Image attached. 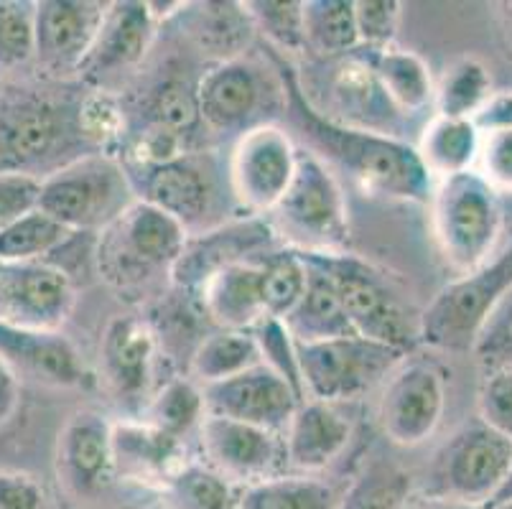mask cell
Segmentation results:
<instances>
[{
    "label": "cell",
    "instance_id": "6da1fadb",
    "mask_svg": "<svg viewBox=\"0 0 512 509\" xmlns=\"http://www.w3.org/2000/svg\"><path fill=\"white\" fill-rule=\"evenodd\" d=\"M263 51L276 64L283 79V90H286L283 118L301 135L304 140L301 148L327 163L334 174L347 176L362 194L383 199V202L426 204L428 207L436 181L423 168L411 140L344 128L327 120L306 100L299 82V69L293 67L291 59L265 44Z\"/></svg>",
    "mask_w": 512,
    "mask_h": 509
},
{
    "label": "cell",
    "instance_id": "7a4b0ae2",
    "mask_svg": "<svg viewBox=\"0 0 512 509\" xmlns=\"http://www.w3.org/2000/svg\"><path fill=\"white\" fill-rule=\"evenodd\" d=\"M82 82L0 84V176L44 181L97 153L82 128Z\"/></svg>",
    "mask_w": 512,
    "mask_h": 509
},
{
    "label": "cell",
    "instance_id": "3957f363",
    "mask_svg": "<svg viewBox=\"0 0 512 509\" xmlns=\"http://www.w3.org/2000/svg\"><path fill=\"white\" fill-rule=\"evenodd\" d=\"M184 242L186 230L174 217L136 199L97 232L92 260L102 283L118 298L153 303L171 288V270Z\"/></svg>",
    "mask_w": 512,
    "mask_h": 509
},
{
    "label": "cell",
    "instance_id": "277c9868",
    "mask_svg": "<svg viewBox=\"0 0 512 509\" xmlns=\"http://www.w3.org/2000/svg\"><path fill=\"white\" fill-rule=\"evenodd\" d=\"M197 102L207 138L235 143L260 125H278L286 112V90L276 64L263 51V59L245 54L207 64L199 74Z\"/></svg>",
    "mask_w": 512,
    "mask_h": 509
},
{
    "label": "cell",
    "instance_id": "5b68a950",
    "mask_svg": "<svg viewBox=\"0 0 512 509\" xmlns=\"http://www.w3.org/2000/svg\"><path fill=\"white\" fill-rule=\"evenodd\" d=\"M334 283L357 336L411 354L418 344L421 314L398 291L395 280L355 252H301Z\"/></svg>",
    "mask_w": 512,
    "mask_h": 509
},
{
    "label": "cell",
    "instance_id": "8992f818",
    "mask_svg": "<svg viewBox=\"0 0 512 509\" xmlns=\"http://www.w3.org/2000/svg\"><path fill=\"white\" fill-rule=\"evenodd\" d=\"M125 171L138 202L151 204L174 217L186 235H197L227 219L240 217L230 214L237 209L227 181V163L222 166L212 148L189 151L158 166Z\"/></svg>",
    "mask_w": 512,
    "mask_h": 509
},
{
    "label": "cell",
    "instance_id": "52a82bcc",
    "mask_svg": "<svg viewBox=\"0 0 512 509\" xmlns=\"http://www.w3.org/2000/svg\"><path fill=\"white\" fill-rule=\"evenodd\" d=\"M431 235L451 270L467 275L482 268L497 252L505 209L497 194L477 171L436 181L428 199Z\"/></svg>",
    "mask_w": 512,
    "mask_h": 509
},
{
    "label": "cell",
    "instance_id": "ba28073f",
    "mask_svg": "<svg viewBox=\"0 0 512 509\" xmlns=\"http://www.w3.org/2000/svg\"><path fill=\"white\" fill-rule=\"evenodd\" d=\"M265 219L288 250L342 252L349 247V207L339 176L301 146L296 174Z\"/></svg>",
    "mask_w": 512,
    "mask_h": 509
},
{
    "label": "cell",
    "instance_id": "9c48e42d",
    "mask_svg": "<svg viewBox=\"0 0 512 509\" xmlns=\"http://www.w3.org/2000/svg\"><path fill=\"white\" fill-rule=\"evenodd\" d=\"M136 202L118 156L90 153L41 181L39 207L74 235H97Z\"/></svg>",
    "mask_w": 512,
    "mask_h": 509
},
{
    "label": "cell",
    "instance_id": "30bf717a",
    "mask_svg": "<svg viewBox=\"0 0 512 509\" xmlns=\"http://www.w3.org/2000/svg\"><path fill=\"white\" fill-rule=\"evenodd\" d=\"M510 476L512 441L474 418L441 443L418 492L490 507L507 487Z\"/></svg>",
    "mask_w": 512,
    "mask_h": 509
},
{
    "label": "cell",
    "instance_id": "8fae6325",
    "mask_svg": "<svg viewBox=\"0 0 512 509\" xmlns=\"http://www.w3.org/2000/svg\"><path fill=\"white\" fill-rule=\"evenodd\" d=\"M309 77L311 82H301L299 77L301 90L304 95L319 92V97H306L319 115L344 128L408 140L406 128L411 118L393 105L383 84L355 51L337 59H316L314 67H309Z\"/></svg>",
    "mask_w": 512,
    "mask_h": 509
},
{
    "label": "cell",
    "instance_id": "7c38bea8",
    "mask_svg": "<svg viewBox=\"0 0 512 509\" xmlns=\"http://www.w3.org/2000/svg\"><path fill=\"white\" fill-rule=\"evenodd\" d=\"M512 288V242L492 260L441 288L421 311L418 344L436 352H472L474 336L497 301Z\"/></svg>",
    "mask_w": 512,
    "mask_h": 509
},
{
    "label": "cell",
    "instance_id": "4fadbf2b",
    "mask_svg": "<svg viewBox=\"0 0 512 509\" xmlns=\"http://www.w3.org/2000/svg\"><path fill=\"white\" fill-rule=\"evenodd\" d=\"M304 400L355 405L388 380L406 352L365 336H342L329 342L296 344Z\"/></svg>",
    "mask_w": 512,
    "mask_h": 509
},
{
    "label": "cell",
    "instance_id": "5bb4252c",
    "mask_svg": "<svg viewBox=\"0 0 512 509\" xmlns=\"http://www.w3.org/2000/svg\"><path fill=\"white\" fill-rule=\"evenodd\" d=\"M100 377L102 387L125 418H141L148 400L158 390V370L164 352L156 331L143 314H120L107 321L100 336Z\"/></svg>",
    "mask_w": 512,
    "mask_h": 509
},
{
    "label": "cell",
    "instance_id": "9a60e30c",
    "mask_svg": "<svg viewBox=\"0 0 512 509\" xmlns=\"http://www.w3.org/2000/svg\"><path fill=\"white\" fill-rule=\"evenodd\" d=\"M299 146L281 125H260L232 143L227 181L240 217H268L296 174Z\"/></svg>",
    "mask_w": 512,
    "mask_h": 509
},
{
    "label": "cell",
    "instance_id": "2e32d148",
    "mask_svg": "<svg viewBox=\"0 0 512 509\" xmlns=\"http://www.w3.org/2000/svg\"><path fill=\"white\" fill-rule=\"evenodd\" d=\"M446 410V372L436 359L411 357L383 382L377 426L390 443L413 448L426 443L441 426Z\"/></svg>",
    "mask_w": 512,
    "mask_h": 509
},
{
    "label": "cell",
    "instance_id": "e0dca14e",
    "mask_svg": "<svg viewBox=\"0 0 512 509\" xmlns=\"http://www.w3.org/2000/svg\"><path fill=\"white\" fill-rule=\"evenodd\" d=\"M158 21L148 0H115L107 3L92 49L82 62L77 82L90 90L123 92L128 77H138L158 39Z\"/></svg>",
    "mask_w": 512,
    "mask_h": 509
},
{
    "label": "cell",
    "instance_id": "ac0fdd59",
    "mask_svg": "<svg viewBox=\"0 0 512 509\" xmlns=\"http://www.w3.org/2000/svg\"><path fill=\"white\" fill-rule=\"evenodd\" d=\"M54 471L69 502H100L115 484L113 420L95 408L74 410L57 436Z\"/></svg>",
    "mask_w": 512,
    "mask_h": 509
},
{
    "label": "cell",
    "instance_id": "d6986e66",
    "mask_svg": "<svg viewBox=\"0 0 512 509\" xmlns=\"http://www.w3.org/2000/svg\"><path fill=\"white\" fill-rule=\"evenodd\" d=\"M283 247L265 217H232L212 230L186 235L171 270V288L197 296L209 278L237 263H258Z\"/></svg>",
    "mask_w": 512,
    "mask_h": 509
},
{
    "label": "cell",
    "instance_id": "ffe728a7",
    "mask_svg": "<svg viewBox=\"0 0 512 509\" xmlns=\"http://www.w3.org/2000/svg\"><path fill=\"white\" fill-rule=\"evenodd\" d=\"M199 461L237 489L288 474L283 436L237 420L204 415L199 423Z\"/></svg>",
    "mask_w": 512,
    "mask_h": 509
},
{
    "label": "cell",
    "instance_id": "44dd1931",
    "mask_svg": "<svg viewBox=\"0 0 512 509\" xmlns=\"http://www.w3.org/2000/svg\"><path fill=\"white\" fill-rule=\"evenodd\" d=\"M199 74L189 62H176L169 59L161 72L153 74L143 87L123 100L125 115H128L130 130L153 128L176 135L194 151H202L207 146V133H204L202 118H199L197 84Z\"/></svg>",
    "mask_w": 512,
    "mask_h": 509
},
{
    "label": "cell",
    "instance_id": "7402d4cb",
    "mask_svg": "<svg viewBox=\"0 0 512 509\" xmlns=\"http://www.w3.org/2000/svg\"><path fill=\"white\" fill-rule=\"evenodd\" d=\"M77 303L74 280L51 263L0 265V321L26 331L57 334Z\"/></svg>",
    "mask_w": 512,
    "mask_h": 509
},
{
    "label": "cell",
    "instance_id": "603a6c76",
    "mask_svg": "<svg viewBox=\"0 0 512 509\" xmlns=\"http://www.w3.org/2000/svg\"><path fill=\"white\" fill-rule=\"evenodd\" d=\"M107 3L39 0L34 11V62L49 82L77 79L92 49Z\"/></svg>",
    "mask_w": 512,
    "mask_h": 509
},
{
    "label": "cell",
    "instance_id": "cb8c5ba5",
    "mask_svg": "<svg viewBox=\"0 0 512 509\" xmlns=\"http://www.w3.org/2000/svg\"><path fill=\"white\" fill-rule=\"evenodd\" d=\"M202 395L209 415L265 428L278 436H283L293 413L304 400L268 364H258L230 380L202 387Z\"/></svg>",
    "mask_w": 512,
    "mask_h": 509
},
{
    "label": "cell",
    "instance_id": "d4e9b609",
    "mask_svg": "<svg viewBox=\"0 0 512 509\" xmlns=\"http://www.w3.org/2000/svg\"><path fill=\"white\" fill-rule=\"evenodd\" d=\"M192 461L189 443L158 431L143 418L113 420L115 482L148 489L161 497Z\"/></svg>",
    "mask_w": 512,
    "mask_h": 509
},
{
    "label": "cell",
    "instance_id": "484cf974",
    "mask_svg": "<svg viewBox=\"0 0 512 509\" xmlns=\"http://www.w3.org/2000/svg\"><path fill=\"white\" fill-rule=\"evenodd\" d=\"M0 359L18 380L54 390H87L95 380L77 344L62 331H26L0 321Z\"/></svg>",
    "mask_w": 512,
    "mask_h": 509
},
{
    "label": "cell",
    "instance_id": "4316f807",
    "mask_svg": "<svg viewBox=\"0 0 512 509\" xmlns=\"http://www.w3.org/2000/svg\"><path fill=\"white\" fill-rule=\"evenodd\" d=\"M355 433L352 405L301 400L283 431L288 471L321 474L344 454Z\"/></svg>",
    "mask_w": 512,
    "mask_h": 509
},
{
    "label": "cell",
    "instance_id": "83f0119b",
    "mask_svg": "<svg viewBox=\"0 0 512 509\" xmlns=\"http://www.w3.org/2000/svg\"><path fill=\"white\" fill-rule=\"evenodd\" d=\"M166 26H176L194 54L209 64L245 56L255 39L245 3H184Z\"/></svg>",
    "mask_w": 512,
    "mask_h": 509
},
{
    "label": "cell",
    "instance_id": "f1b7e54d",
    "mask_svg": "<svg viewBox=\"0 0 512 509\" xmlns=\"http://www.w3.org/2000/svg\"><path fill=\"white\" fill-rule=\"evenodd\" d=\"M197 296L214 329L250 331L265 316L258 263H237L220 270Z\"/></svg>",
    "mask_w": 512,
    "mask_h": 509
},
{
    "label": "cell",
    "instance_id": "f546056e",
    "mask_svg": "<svg viewBox=\"0 0 512 509\" xmlns=\"http://www.w3.org/2000/svg\"><path fill=\"white\" fill-rule=\"evenodd\" d=\"M362 62L372 69L377 82L406 118H418L434 107V74L416 51L385 46V49H355Z\"/></svg>",
    "mask_w": 512,
    "mask_h": 509
},
{
    "label": "cell",
    "instance_id": "4dcf8cb0",
    "mask_svg": "<svg viewBox=\"0 0 512 509\" xmlns=\"http://www.w3.org/2000/svg\"><path fill=\"white\" fill-rule=\"evenodd\" d=\"M304 263L309 268L306 291L301 301L296 303V308L283 319L293 342L316 344L329 342V339H342V336H355V329H352L347 314H344V306L339 301V293L332 280L306 258Z\"/></svg>",
    "mask_w": 512,
    "mask_h": 509
},
{
    "label": "cell",
    "instance_id": "1f68e13d",
    "mask_svg": "<svg viewBox=\"0 0 512 509\" xmlns=\"http://www.w3.org/2000/svg\"><path fill=\"white\" fill-rule=\"evenodd\" d=\"M479 140H482V133L472 120L434 115L423 125L413 146H416V153L428 176L434 181H441L474 171Z\"/></svg>",
    "mask_w": 512,
    "mask_h": 509
},
{
    "label": "cell",
    "instance_id": "d6a6232c",
    "mask_svg": "<svg viewBox=\"0 0 512 509\" xmlns=\"http://www.w3.org/2000/svg\"><path fill=\"white\" fill-rule=\"evenodd\" d=\"M413 492V479L403 466L370 451L339 494V509H403Z\"/></svg>",
    "mask_w": 512,
    "mask_h": 509
},
{
    "label": "cell",
    "instance_id": "836d02e7",
    "mask_svg": "<svg viewBox=\"0 0 512 509\" xmlns=\"http://www.w3.org/2000/svg\"><path fill=\"white\" fill-rule=\"evenodd\" d=\"M258 364H263V357L250 331L212 329L194 349L186 364V377H192L199 387H207L253 370Z\"/></svg>",
    "mask_w": 512,
    "mask_h": 509
},
{
    "label": "cell",
    "instance_id": "e575fe53",
    "mask_svg": "<svg viewBox=\"0 0 512 509\" xmlns=\"http://www.w3.org/2000/svg\"><path fill=\"white\" fill-rule=\"evenodd\" d=\"M240 509H339V494L319 474L288 471L240 489Z\"/></svg>",
    "mask_w": 512,
    "mask_h": 509
},
{
    "label": "cell",
    "instance_id": "d590c367",
    "mask_svg": "<svg viewBox=\"0 0 512 509\" xmlns=\"http://www.w3.org/2000/svg\"><path fill=\"white\" fill-rule=\"evenodd\" d=\"M306 54L337 59L360 49L355 0H304Z\"/></svg>",
    "mask_w": 512,
    "mask_h": 509
},
{
    "label": "cell",
    "instance_id": "8d00e7d4",
    "mask_svg": "<svg viewBox=\"0 0 512 509\" xmlns=\"http://www.w3.org/2000/svg\"><path fill=\"white\" fill-rule=\"evenodd\" d=\"M492 74L477 56H459L444 69L434 87V115L474 120L492 97Z\"/></svg>",
    "mask_w": 512,
    "mask_h": 509
},
{
    "label": "cell",
    "instance_id": "74e56055",
    "mask_svg": "<svg viewBox=\"0 0 512 509\" xmlns=\"http://www.w3.org/2000/svg\"><path fill=\"white\" fill-rule=\"evenodd\" d=\"M204 415H207V408H204L202 387L192 377L184 375L161 382L141 418L156 426L158 431L186 441L192 433L199 431Z\"/></svg>",
    "mask_w": 512,
    "mask_h": 509
},
{
    "label": "cell",
    "instance_id": "f35d334b",
    "mask_svg": "<svg viewBox=\"0 0 512 509\" xmlns=\"http://www.w3.org/2000/svg\"><path fill=\"white\" fill-rule=\"evenodd\" d=\"M72 235L57 219L34 209L0 232V263H46Z\"/></svg>",
    "mask_w": 512,
    "mask_h": 509
},
{
    "label": "cell",
    "instance_id": "ab89813d",
    "mask_svg": "<svg viewBox=\"0 0 512 509\" xmlns=\"http://www.w3.org/2000/svg\"><path fill=\"white\" fill-rule=\"evenodd\" d=\"M260 265V286H263L265 316L286 319L306 291V268L304 258L296 250L278 247L258 260Z\"/></svg>",
    "mask_w": 512,
    "mask_h": 509
},
{
    "label": "cell",
    "instance_id": "60d3db41",
    "mask_svg": "<svg viewBox=\"0 0 512 509\" xmlns=\"http://www.w3.org/2000/svg\"><path fill=\"white\" fill-rule=\"evenodd\" d=\"M158 499L171 509H240V489L199 459L186 466Z\"/></svg>",
    "mask_w": 512,
    "mask_h": 509
},
{
    "label": "cell",
    "instance_id": "b9f144b4",
    "mask_svg": "<svg viewBox=\"0 0 512 509\" xmlns=\"http://www.w3.org/2000/svg\"><path fill=\"white\" fill-rule=\"evenodd\" d=\"M245 11L265 46L288 59L306 54L304 0H248Z\"/></svg>",
    "mask_w": 512,
    "mask_h": 509
},
{
    "label": "cell",
    "instance_id": "7bdbcfd3",
    "mask_svg": "<svg viewBox=\"0 0 512 509\" xmlns=\"http://www.w3.org/2000/svg\"><path fill=\"white\" fill-rule=\"evenodd\" d=\"M34 11L29 0H0V69L34 62Z\"/></svg>",
    "mask_w": 512,
    "mask_h": 509
},
{
    "label": "cell",
    "instance_id": "ee69618b",
    "mask_svg": "<svg viewBox=\"0 0 512 509\" xmlns=\"http://www.w3.org/2000/svg\"><path fill=\"white\" fill-rule=\"evenodd\" d=\"M469 354L477 359L482 372L512 367V288L482 321Z\"/></svg>",
    "mask_w": 512,
    "mask_h": 509
},
{
    "label": "cell",
    "instance_id": "f6af8a7d",
    "mask_svg": "<svg viewBox=\"0 0 512 509\" xmlns=\"http://www.w3.org/2000/svg\"><path fill=\"white\" fill-rule=\"evenodd\" d=\"M255 336V342L260 347V357L263 364H268L271 370H276L293 390L304 398V387H301V372H299V357H296V342L288 334L286 324L273 316H263L258 324L250 329Z\"/></svg>",
    "mask_w": 512,
    "mask_h": 509
},
{
    "label": "cell",
    "instance_id": "bcb514c9",
    "mask_svg": "<svg viewBox=\"0 0 512 509\" xmlns=\"http://www.w3.org/2000/svg\"><path fill=\"white\" fill-rule=\"evenodd\" d=\"M403 3L400 0H355V23L362 49L393 46L400 31Z\"/></svg>",
    "mask_w": 512,
    "mask_h": 509
},
{
    "label": "cell",
    "instance_id": "7dc6e473",
    "mask_svg": "<svg viewBox=\"0 0 512 509\" xmlns=\"http://www.w3.org/2000/svg\"><path fill=\"white\" fill-rule=\"evenodd\" d=\"M477 418L512 441V367L482 372Z\"/></svg>",
    "mask_w": 512,
    "mask_h": 509
},
{
    "label": "cell",
    "instance_id": "c3c4849f",
    "mask_svg": "<svg viewBox=\"0 0 512 509\" xmlns=\"http://www.w3.org/2000/svg\"><path fill=\"white\" fill-rule=\"evenodd\" d=\"M474 171L497 194H512V128L482 133Z\"/></svg>",
    "mask_w": 512,
    "mask_h": 509
},
{
    "label": "cell",
    "instance_id": "681fc988",
    "mask_svg": "<svg viewBox=\"0 0 512 509\" xmlns=\"http://www.w3.org/2000/svg\"><path fill=\"white\" fill-rule=\"evenodd\" d=\"M0 509H51V502L34 474L0 466Z\"/></svg>",
    "mask_w": 512,
    "mask_h": 509
},
{
    "label": "cell",
    "instance_id": "f907efd6",
    "mask_svg": "<svg viewBox=\"0 0 512 509\" xmlns=\"http://www.w3.org/2000/svg\"><path fill=\"white\" fill-rule=\"evenodd\" d=\"M39 191L41 181L29 176H0V232L39 207Z\"/></svg>",
    "mask_w": 512,
    "mask_h": 509
},
{
    "label": "cell",
    "instance_id": "816d5d0a",
    "mask_svg": "<svg viewBox=\"0 0 512 509\" xmlns=\"http://www.w3.org/2000/svg\"><path fill=\"white\" fill-rule=\"evenodd\" d=\"M479 133H492V130L512 128V90L492 92V97L484 102L482 110L472 120Z\"/></svg>",
    "mask_w": 512,
    "mask_h": 509
},
{
    "label": "cell",
    "instance_id": "f5cc1de1",
    "mask_svg": "<svg viewBox=\"0 0 512 509\" xmlns=\"http://www.w3.org/2000/svg\"><path fill=\"white\" fill-rule=\"evenodd\" d=\"M18 405H21V380L0 359V426L11 423L13 415L18 413Z\"/></svg>",
    "mask_w": 512,
    "mask_h": 509
},
{
    "label": "cell",
    "instance_id": "db71d44e",
    "mask_svg": "<svg viewBox=\"0 0 512 509\" xmlns=\"http://www.w3.org/2000/svg\"><path fill=\"white\" fill-rule=\"evenodd\" d=\"M403 509H487V507H479V504H467V502H454V499L428 497V494L413 492Z\"/></svg>",
    "mask_w": 512,
    "mask_h": 509
},
{
    "label": "cell",
    "instance_id": "11a10c76",
    "mask_svg": "<svg viewBox=\"0 0 512 509\" xmlns=\"http://www.w3.org/2000/svg\"><path fill=\"white\" fill-rule=\"evenodd\" d=\"M136 509H171V507H169V504H164V502H161V499H156V502L141 504V507H136Z\"/></svg>",
    "mask_w": 512,
    "mask_h": 509
},
{
    "label": "cell",
    "instance_id": "9f6ffc18",
    "mask_svg": "<svg viewBox=\"0 0 512 509\" xmlns=\"http://www.w3.org/2000/svg\"><path fill=\"white\" fill-rule=\"evenodd\" d=\"M487 509H512V497L510 499H500V502L490 504V507H487Z\"/></svg>",
    "mask_w": 512,
    "mask_h": 509
},
{
    "label": "cell",
    "instance_id": "6f0895ef",
    "mask_svg": "<svg viewBox=\"0 0 512 509\" xmlns=\"http://www.w3.org/2000/svg\"><path fill=\"white\" fill-rule=\"evenodd\" d=\"M507 8V18H510V26H507V39H510V46H512V3H505Z\"/></svg>",
    "mask_w": 512,
    "mask_h": 509
},
{
    "label": "cell",
    "instance_id": "680465c9",
    "mask_svg": "<svg viewBox=\"0 0 512 509\" xmlns=\"http://www.w3.org/2000/svg\"><path fill=\"white\" fill-rule=\"evenodd\" d=\"M0 265H3V263H0Z\"/></svg>",
    "mask_w": 512,
    "mask_h": 509
}]
</instances>
